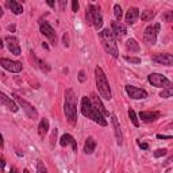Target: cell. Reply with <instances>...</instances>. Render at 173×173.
<instances>
[{"label":"cell","mask_w":173,"mask_h":173,"mask_svg":"<svg viewBox=\"0 0 173 173\" xmlns=\"http://www.w3.org/2000/svg\"><path fill=\"white\" fill-rule=\"evenodd\" d=\"M64 112L68 122L72 124L77 123V97L73 89L65 91V103H64Z\"/></svg>","instance_id":"cell-1"},{"label":"cell","mask_w":173,"mask_h":173,"mask_svg":"<svg viewBox=\"0 0 173 173\" xmlns=\"http://www.w3.org/2000/svg\"><path fill=\"white\" fill-rule=\"evenodd\" d=\"M81 114L84 116H87L88 119H91L92 122L100 124V126H107V119H104L102 116L99 111L93 107V104L91 103V99L87 96L81 97Z\"/></svg>","instance_id":"cell-2"},{"label":"cell","mask_w":173,"mask_h":173,"mask_svg":"<svg viewBox=\"0 0 173 173\" xmlns=\"http://www.w3.org/2000/svg\"><path fill=\"white\" fill-rule=\"evenodd\" d=\"M99 39L102 42L103 48L108 54H111L114 58L119 57V50H118V45H116V39L112 34L111 30L104 29L99 33Z\"/></svg>","instance_id":"cell-3"},{"label":"cell","mask_w":173,"mask_h":173,"mask_svg":"<svg viewBox=\"0 0 173 173\" xmlns=\"http://www.w3.org/2000/svg\"><path fill=\"white\" fill-rule=\"evenodd\" d=\"M95 80H96V87H97V91H99L100 96L104 100H111L112 99L111 88H110L106 73L103 72V69L100 67L95 68Z\"/></svg>","instance_id":"cell-4"},{"label":"cell","mask_w":173,"mask_h":173,"mask_svg":"<svg viewBox=\"0 0 173 173\" xmlns=\"http://www.w3.org/2000/svg\"><path fill=\"white\" fill-rule=\"evenodd\" d=\"M85 19H87V23L93 26L96 30L102 29L103 26V16L99 11V7L93 4H89L87 8V12H85Z\"/></svg>","instance_id":"cell-5"},{"label":"cell","mask_w":173,"mask_h":173,"mask_svg":"<svg viewBox=\"0 0 173 173\" xmlns=\"http://www.w3.org/2000/svg\"><path fill=\"white\" fill-rule=\"evenodd\" d=\"M12 97L15 99V102L19 104L22 108H23L24 114H26V116L29 119H33V121H35L37 118H38V111L35 110V107H34L33 104H30L27 100H24L23 97H20L19 95H16V93H12Z\"/></svg>","instance_id":"cell-6"},{"label":"cell","mask_w":173,"mask_h":173,"mask_svg":"<svg viewBox=\"0 0 173 173\" xmlns=\"http://www.w3.org/2000/svg\"><path fill=\"white\" fill-rule=\"evenodd\" d=\"M147 81H149L153 87L162 88V89L164 88L171 87V81H169L165 76H162V74H160V73H150L149 76H147Z\"/></svg>","instance_id":"cell-7"},{"label":"cell","mask_w":173,"mask_h":173,"mask_svg":"<svg viewBox=\"0 0 173 173\" xmlns=\"http://www.w3.org/2000/svg\"><path fill=\"white\" fill-rule=\"evenodd\" d=\"M0 67H3L8 72H12V73H19L23 69L20 62L12 61V59H8V58H0Z\"/></svg>","instance_id":"cell-8"},{"label":"cell","mask_w":173,"mask_h":173,"mask_svg":"<svg viewBox=\"0 0 173 173\" xmlns=\"http://www.w3.org/2000/svg\"><path fill=\"white\" fill-rule=\"evenodd\" d=\"M39 29H41V33L43 34V35L48 38L50 42L54 45L56 42H57V34H56V31L54 29H53L52 26L48 23L46 20H43V22H41V24H39Z\"/></svg>","instance_id":"cell-9"},{"label":"cell","mask_w":173,"mask_h":173,"mask_svg":"<svg viewBox=\"0 0 173 173\" xmlns=\"http://www.w3.org/2000/svg\"><path fill=\"white\" fill-rule=\"evenodd\" d=\"M124 89H126V92H127V95L134 100H139V99L147 97V92L145 89H142V88H137L134 85H126Z\"/></svg>","instance_id":"cell-10"},{"label":"cell","mask_w":173,"mask_h":173,"mask_svg":"<svg viewBox=\"0 0 173 173\" xmlns=\"http://www.w3.org/2000/svg\"><path fill=\"white\" fill-rule=\"evenodd\" d=\"M111 122H112V127H114V133H115V138H116V143L119 146L123 145V141H124V137H123V133L121 130V126H119V122H118V118L111 114Z\"/></svg>","instance_id":"cell-11"},{"label":"cell","mask_w":173,"mask_h":173,"mask_svg":"<svg viewBox=\"0 0 173 173\" xmlns=\"http://www.w3.org/2000/svg\"><path fill=\"white\" fill-rule=\"evenodd\" d=\"M5 42H7V48L8 50L11 52V54L14 56H20V46H19V42L15 37H11V35H7L5 37Z\"/></svg>","instance_id":"cell-12"},{"label":"cell","mask_w":173,"mask_h":173,"mask_svg":"<svg viewBox=\"0 0 173 173\" xmlns=\"http://www.w3.org/2000/svg\"><path fill=\"white\" fill-rule=\"evenodd\" d=\"M111 29H112L111 31H112V34H114L115 39H122L126 35V33H127L126 26L123 23H121V22H112Z\"/></svg>","instance_id":"cell-13"},{"label":"cell","mask_w":173,"mask_h":173,"mask_svg":"<svg viewBox=\"0 0 173 173\" xmlns=\"http://www.w3.org/2000/svg\"><path fill=\"white\" fill-rule=\"evenodd\" d=\"M0 104L7 107V108L10 110V111H12V112L18 111V104L15 103V100H12L11 97H8L5 93H3V92H0Z\"/></svg>","instance_id":"cell-14"},{"label":"cell","mask_w":173,"mask_h":173,"mask_svg":"<svg viewBox=\"0 0 173 173\" xmlns=\"http://www.w3.org/2000/svg\"><path fill=\"white\" fill-rule=\"evenodd\" d=\"M143 41L147 45H154L157 42V33L153 26H147L143 33Z\"/></svg>","instance_id":"cell-15"},{"label":"cell","mask_w":173,"mask_h":173,"mask_svg":"<svg viewBox=\"0 0 173 173\" xmlns=\"http://www.w3.org/2000/svg\"><path fill=\"white\" fill-rule=\"evenodd\" d=\"M153 61L157 64L165 65V67H172L173 65V57L169 53H164V54H156L153 57Z\"/></svg>","instance_id":"cell-16"},{"label":"cell","mask_w":173,"mask_h":173,"mask_svg":"<svg viewBox=\"0 0 173 173\" xmlns=\"http://www.w3.org/2000/svg\"><path fill=\"white\" fill-rule=\"evenodd\" d=\"M91 103L93 104V107L97 110V111L102 114L103 118H108V116H111V114H110L108 111L104 108V106H103V103H102V100H100V97H97L96 95H92V99H91Z\"/></svg>","instance_id":"cell-17"},{"label":"cell","mask_w":173,"mask_h":173,"mask_svg":"<svg viewBox=\"0 0 173 173\" xmlns=\"http://www.w3.org/2000/svg\"><path fill=\"white\" fill-rule=\"evenodd\" d=\"M138 18H139V10L137 7H130L126 12V23L130 24V26H133L138 20Z\"/></svg>","instance_id":"cell-18"},{"label":"cell","mask_w":173,"mask_h":173,"mask_svg":"<svg viewBox=\"0 0 173 173\" xmlns=\"http://www.w3.org/2000/svg\"><path fill=\"white\" fill-rule=\"evenodd\" d=\"M59 145H61L62 147H67L68 145H72L73 152H76V150H77V143H76L74 138L72 137L70 134H64V135H62V137L59 138Z\"/></svg>","instance_id":"cell-19"},{"label":"cell","mask_w":173,"mask_h":173,"mask_svg":"<svg viewBox=\"0 0 173 173\" xmlns=\"http://www.w3.org/2000/svg\"><path fill=\"white\" fill-rule=\"evenodd\" d=\"M139 118L142 119L143 122H154L160 118V112L156 111H142L139 112Z\"/></svg>","instance_id":"cell-20"},{"label":"cell","mask_w":173,"mask_h":173,"mask_svg":"<svg viewBox=\"0 0 173 173\" xmlns=\"http://www.w3.org/2000/svg\"><path fill=\"white\" fill-rule=\"evenodd\" d=\"M5 5L12 11V14H15V15L23 14V7H22V4L18 2H15V0H7Z\"/></svg>","instance_id":"cell-21"},{"label":"cell","mask_w":173,"mask_h":173,"mask_svg":"<svg viewBox=\"0 0 173 173\" xmlns=\"http://www.w3.org/2000/svg\"><path fill=\"white\" fill-rule=\"evenodd\" d=\"M96 149V141L93 139V137H88L84 143V153L85 154H92Z\"/></svg>","instance_id":"cell-22"},{"label":"cell","mask_w":173,"mask_h":173,"mask_svg":"<svg viewBox=\"0 0 173 173\" xmlns=\"http://www.w3.org/2000/svg\"><path fill=\"white\" fill-rule=\"evenodd\" d=\"M48 131H49V119L43 118V119H41V122L38 124V134L41 137H45L48 134Z\"/></svg>","instance_id":"cell-23"},{"label":"cell","mask_w":173,"mask_h":173,"mask_svg":"<svg viewBox=\"0 0 173 173\" xmlns=\"http://www.w3.org/2000/svg\"><path fill=\"white\" fill-rule=\"evenodd\" d=\"M126 49H127L130 53H138L139 52V45H138V42L134 38H130V39H127V42H126Z\"/></svg>","instance_id":"cell-24"},{"label":"cell","mask_w":173,"mask_h":173,"mask_svg":"<svg viewBox=\"0 0 173 173\" xmlns=\"http://www.w3.org/2000/svg\"><path fill=\"white\" fill-rule=\"evenodd\" d=\"M33 57L35 58L37 64H38V65H39V68H41V70H43V72H49V70H50V67H49V65L46 64L45 61H42V59H41V58L35 57V54H34V53H33Z\"/></svg>","instance_id":"cell-25"},{"label":"cell","mask_w":173,"mask_h":173,"mask_svg":"<svg viewBox=\"0 0 173 173\" xmlns=\"http://www.w3.org/2000/svg\"><path fill=\"white\" fill-rule=\"evenodd\" d=\"M139 15H141V19H142L143 22H147V20H150L154 16V12L150 11V10H145V11L141 12Z\"/></svg>","instance_id":"cell-26"},{"label":"cell","mask_w":173,"mask_h":173,"mask_svg":"<svg viewBox=\"0 0 173 173\" xmlns=\"http://www.w3.org/2000/svg\"><path fill=\"white\" fill-rule=\"evenodd\" d=\"M172 95H173V88L172 87L164 88L161 92H160V96L164 97V99H169V97H172Z\"/></svg>","instance_id":"cell-27"},{"label":"cell","mask_w":173,"mask_h":173,"mask_svg":"<svg viewBox=\"0 0 173 173\" xmlns=\"http://www.w3.org/2000/svg\"><path fill=\"white\" fill-rule=\"evenodd\" d=\"M114 15L116 18V22H121L122 16H123V12H122V7L119 4H115L114 5Z\"/></svg>","instance_id":"cell-28"},{"label":"cell","mask_w":173,"mask_h":173,"mask_svg":"<svg viewBox=\"0 0 173 173\" xmlns=\"http://www.w3.org/2000/svg\"><path fill=\"white\" fill-rule=\"evenodd\" d=\"M128 116H130L131 122H133V124L135 127H138L139 126V122H138V118H137V114H135L134 110H128Z\"/></svg>","instance_id":"cell-29"},{"label":"cell","mask_w":173,"mask_h":173,"mask_svg":"<svg viewBox=\"0 0 173 173\" xmlns=\"http://www.w3.org/2000/svg\"><path fill=\"white\" fill-rule=\"evenodd\" d=\"M37 173H49L48 172V168H46L45 164H43L42 161L37 162Z\"/></svg>","instance_id":"cell-30"},{"label":"cell","mask_w":173,"mask_h":173,"mask_svg":"<svg viewBox=\"0 0 173 173\" xmlns=\"http://www.w3.org/2000/svg\"><path fill=\"white\" fill-rule=\"evenodd\" d=\"M123 58L127 62H131V64H141V58H138V57H133V56H124Z\"/></svg>","instance_id":"cell-31"},{"label":"cell","mask_w":173,"mask_h":173,"mask_svg":"<svg viewBox=\"0 0 173 173\" xmlns=\"http://www.w3.org/2000/svg\"><path fill=\"white\" fill-rule=\"evenodd\" d=\"M166 153H168V150H166V149H157V150H154L153 156L156 157V158H160V157L166 156Z\"/></svg>","instance_id":"cell-32"},{"label":"cell","mask_w":173,"mask_h":173,"mask_svg":"<svg viewBox=\"0 0 173 173\" xmlns=\"http://www.w3.org/2000/svg\"><path fill=\"white\" fill-rule=\"evenodd\" d=\"M162 18L165 19V22H172L173 20V11H168L162 15Z\"/></svg>","instance_id":"cell-33"},{"label":"cell","mask_w":173,"mask_h":173,"mask_svg":"<svg viewBox=\"0 0 173 173\" xmlns=\"http://www.w3.org/2000/svg\"><path fill=\"white\" fill-rule=\"evenodd\" d=\"M62 43H64L65 48H69V34L68 33H64V35H62Z\"/></svg>","instance_id":"cell-34"},{"label":"cell","mask_w":173,"mask_h":173,"mask_svg":"<svg viewBox=\"0 0 173 173\" xmlns=\"http://www.w3.org/2000/svg\"><path fill=\"white\" fill-rule=\"evenodd\" d=\"M78 7H80L78 2H77V0H73V2H72V10H73V12H77L78 11Z\"/></svg>","instance_id":"cell-35"},{"label":"cell","mask_w":173,"mask_h":173,"mask_svg":"<svg viewBox=\"0 0 173 173\" xmlns=\"http://www.w3.org/2000/svg\"><path fill=\"white\" fill-rule=\"evenodd\" d=\"M78 81H80V83H84V81H85V73H84V70L78 72Z\"/></svg>","instance_id":"cell-36"},{"label":"cell","mask_w":173,"mask_h":173,"mask_svg":"<svg viewBox=\"0 0 173 173\" xmlns=\"http://www.w3.org/2000/svg\"><path fill=\"white\" fill-rule=\"evenodd\" d=\"M158 139H172V135H162V134H157Z\"/></svg>","instance_id":"cell-37"},{"label":"cell","mask_w":173,"mask_h":173,"mask_svg":"<svg viewBox=\"0 0 173 173\" xmlns=\"http://www.w3.org/2000/svg\"><path fill=\"white\" fill-rule=\"evenodd\" d=\"M56 137H57V128H54V131H53V134H52V146L56 142Z\"/></svg>","instance_id":"cell-38"},{"label":"cell","mask_w":173,"mask_h":173,"mask_svg":"<svg viewBox=\"0 0 173 173\" xmlns=\"http://www.w3.org/2000/svg\"><path fill=\"white\" fill-rule=\"evenodd\" d=\"M5 166V160L3 158V156H0V169H4Z\"/></svg>","instance_id":"cell-39"},{"label":"cell","mask_w":173,"mask_h":173,"mask_svg":"<svg viewBox=\"0 0 173 173\" xmlns=\"http://www.w3.org/2000/svg\"><path fill=\"white\" fill-rule=\"evenodd\" d=\"M67 4H68V2H67V0H61V2H59V7H61L62 10H64V8L67 7Z\"/></svg>","instance_id":"cell-40"},{"label":"cell","mask_w":173,"mask_h":173,"mask_svg":"<svg viewBox=\"0 0 173 173\" xmlns=\"http://www.w3.org/2000/svg\"><path fill=\"white\" fill-rule=\"evenodd\" d=\"M138 145H139L141 149H143V150H147V149H149V145H147V143H141V142H138Z\"/></svg>","instance_id":"cell-41"},{"label":"cell","mask_w":173,"mask_h":173,"mask_svg":"<svg viewBox=\"0 0 173 173\" xmlns=\"http://www.w3.org/2000/svg\"><path fill=\"white\" fill-rule=\"evenodd\" d=\"M153 27H154V30H156V33L158 34V33H160V27H161V26H160V23H156Z\"/></svg>","instance_id":"cell-42"},{"label":"cell","mask_w":173,"mask_h":173,"mask_svg":"<svg viewBox=\"0 0 173 173\" xmlns=\"http://www.w3.org/2000/svg\"><path fill=\"white\" fill-rule=\"evenodd\" d=\"M46 3H48V5H50V7H54L56 5V2H53V0H48Z\"/></svg>","instance_id":"cell-43"},{"label":"cell","mask_w":173,"mask_h":173,"mask_svg":"<svg viewBox=\"0 0 173 173\" xmlns=\"http://www.w3.org/2000/svg\"><path fill=\"white\" fill-rule=\"evenodd\" d=\"M3 146H4V141H3V137L0 134V147H3Z\"/></svg>","instance_id":"cell-44"},{"label":"cell","mask_w":173,"mask_h":173,"mask_svg":"<svg viewBox=\"0 0 173 173\" xmlns=\"http://www.w3.org/2000/svg\"><path fill=\"white\" fill-rule=\"evenodd\" d=\"M8 30H10V31H15V24H10V26H8Z\"/></svg>","instance_id":"cell-45"},{"label":"cell","mask_w":173,"mask_h":173,"mask_svg":"<svg viewBox=\"0 0 173 173\" xmlns=\"http://www.w3.org/2000/svg\"><path fill=\"white\" fill-rule=\"evenodd\" d=\"M10 173H19V172H18V169H16V168H11Z\"/></svg>","instance_id":"cell-46"},{"label":"cell","mask_w":173,"mask_h":173,"mask_svg":"<svg viewBox=\"0 0 173 173\" xmlns=\"http://www.w3.org/2000/svg\"><path fill=\"white\" fill-rule=\"evenodd\" d=\"M42 46H43V48H45L46 50H49V46H48V45H46V43H45V42H43V43H42Z\"/></svg>","instance_id":"cell-47"},{"label":"cell","mask_w":173,"mask_h":173,"mask_svg":"<svg viewBox=\"0 0 173 173\" xmlns=\"http://www.w3.org/2000/svg\"><path fill=\"white\" fill-rule=\"evenodd\" d=\"M3 14H4V11H3V8H2V7H0V18H2V16H3Z\"/></svg>","instance_id":"cell-48"},{"label":"cell","mask_w":173,"mask_h":173,"mask_svg":"<svg viewBox=\"0 0 173 173\" xmlns=\"http://www.w3.org/2000/svg\"><path fill=\"white\" fill-rule=\"evenodd\" d=\"M0 48H3V41L0 39Z\"/></svg>","instance_id":"cell-49"},{"label":"cell","mask_w":173,"mask_h":173,"mask_svg":"<svg viewBox=\"0 0 173 173\" xmlns=\"http://www.w3.org/2000/svg\"><path fill=\"white\" fill-rule=\"evenodd\" d=\"M23 173H30V172L27 171V169H24V171H23Z\"/></svg>","instance_id":"cell-50"}]
</instances>
